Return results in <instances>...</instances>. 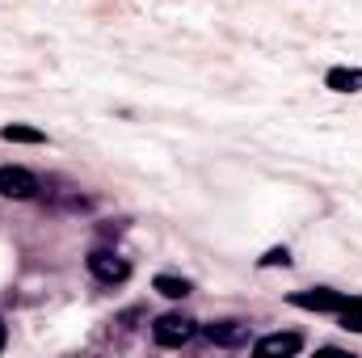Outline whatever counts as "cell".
<instances>
[{
    "mask_svg": "<svg viewBox=\"0 0 362 358\" xmlns=\"http://www.w3.org/2000/svg\"><path fill=\"white\" fill-rule=\"evenodd\" d=\"M0 139H8V144H47V135H42L38 127H25V122L0 127Z\"/></svg>",
    "mask_w": 362,
    "mask_h": 358,
    "instance_id": "9c48e42d",
    "label": "cell"
},
{
    "mask_svg": "<svg viewBox=\"0 0 362 358\" xmlns=\"http://www.w3.org/2000/svg\"><path fill=\"white\" fill-rule=\"evenodd\" d=\"M325 89L333 93H362V68H329Z\"/></svg>",
    "mask_w": 362,
    "mask_h": 358,
    "instance_id": "52a82bcc",
    "label": "cell"
},
{
    "mask_svg": "<svg viewBox=\"0 0 362 358\" xmlns=\"http://www.w3.org/2000/svg\"><path fill=\"white\" fill-rule=\"evenodd\" d=\"M257 266H262V270H274V266H291V253H286V249H270V253H266V258H262Z\"/></svg>",
    "mask_w": 362,
    "mask_h": 358,
    "instance_id": "8fae6325",
    "label": "cell"
},
{
    "mask_svg": "<svg viewBox=\"0 0 362 358\" xmlns=\"http://www.w3.org/2000/svg\"><path fill=\"white\" fill-rule=\"evenodd\" d=\"M152 291H160L165 299H185L194 287H189L185 278H177V274H156V278H152Z\"/></svg>",
    "mask_w": 362,
    "mask_h": 358,
    "instance_id": "ba28073f",
    "label": "cell"
},
{
    "mask_svg": "<svg viewBox=\"0 0 362 358\" xmlns=\"http://www.w3.org/2000/svg\"><path fill=\"white\" fill-rule=\"evenodd\" d=\"M286 299H291L295 308H303V312H341L350 295L329 291V287H312V291H291Z\"/></svg>",
    "mask_w": 362,
    "mask_h": 358,
    "instance_id": "7a4b0ae2",
    "label": "cell"
},
{
    "mask_svg": "<svg viewBox=\"0 0 362 358\" xmlns=\"http://www.w3.org/2000/svg\"><path fill=\"white\" fill-rule=\"evenodd\" d=\"M4 342H8V333H4V321H0V350H4Z\"/></svg>",
    "mask_w": 362,
    "mask_h": 358,
    "instance_id": "7c38bea8",
    "label": "cell"
},
{
    "mask_svg": "<svg viewBox=\"0 0 362 358\" xmlns=\"http://www.w3.org/2000/svg\"><path fill=\"white\" fill-rule=\"evenodd\" d=\"M89 274L97 282H127V278H131V266H127V258H118L114 249H93Z\"/></svg>",
    "mask_w": 362,
    "mask_h": 358,
    "instance_id": "3957f363",
    "label": "cell"
},
{
    "mask_svg": "<svg viewBox=\"0 0 362 358\" xmlns=\"http://www.w3.org/2000/svg\"><path fill=\"white\" fill-rule=\"evenodd\" d=\"M0 194L4 198H34L38 194V178L8 165V169H0Z\"/></svg>",
    "mask_w": 362,
    "mask_h": 358,
    "instance_id": "5b68a950",
    "label": "cell"
},
{
    "mask_svg": "<svg viewBox=\"0 0 362 358\" xmlns=\"http://www.w3.org/2000/svg\"><path fill=\"white\" fill-rule=\"evenodd\" d=\"M194 333H198V321H189V316H181V312H169V316H160V321L152 325V337H156V346H165V350H177L185 342H194Z\"/></svg>",
    "mask_w": 362,
    "mask_h": 358,
    "instance_id": "6da1fadb",
    "label": "cell"
},
{
    "mask_svg": "<svg viewBox=\"0 0 362 358\" xmlns=\"http://www.w3.org/2000/svg\"><path fill=\"white\" fill-rule=\"evenodd\" d=\"M202 333H206V342H215V346H228V350H236V346H249V325H245V321H215V325H206Z\"/></svg>",
    "mask_w": 362,
    "mask_h": 358,
    "instance_id": "277c9868",
    "label": "cell"
},
{
    "mask_svg": "<svg viewBox=\"0 0 362 358\" xmlns=\"http://www.w3.org/2000/svg\"><path fill=\"white\" fill-rule=\"evenodd\" d=\"M337 316H341V329L346 333H362V295H350Z\"/></svg>",
    "mask_w": 362,
    "mask_h": 358,
    "instance_id": "30bf717a",
    "label": "cell"
},
{
    "mask_svg": "<svg viewBox=\"0 0 362 358\" xmlns=\"http://www.w3.org/2000/svg\"><path fill=\"white\" fill-rule=\"evenodd\" d=\"M299 350H303V337L299 333H270V337H262L253 346L257 358H286V354H299Z\"/></svg>",
    "mask_w": 362,
    "mask_h": 358,
    "instance_id": "8992f818",
    "label": "cell"
}]
</instances>
